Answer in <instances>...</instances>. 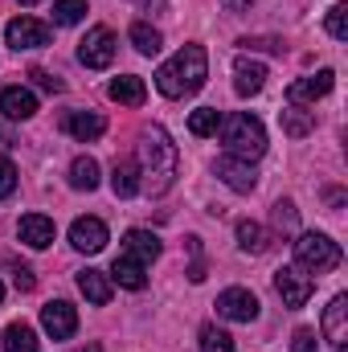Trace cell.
I'll return each instance as SVG.
<instances>
[{"mask_svg": "<svg viewBox=\"0 0 348 352\" xmlns=\"http://www.w3.org/2000/svg\"><path fill=\"white\" fill-rule=\"evenodd\" d=\"M78 352H98V349H78Z\"/></svg>", "mask_w": 348, "mask_h": 352, "instance_id": "60d3db41", "label": "cell"}, {"mask_svg": "<svg viewBox=\"0 0 348 352\" xmlns=\"http://www.w3.org/2000/svg\"><path fill=\"white\" fill-rule=\"evenodd\" d=\"M295 266L303 274H328L340 266V246L328 234H299L295 238Z\"/></svg>", "mask_w": 348, "mask_h": 352, "instance_id": "277c9868", "label": "cell"}, {"mask_svg": "<svg viewBox=\"0 0 348 352\" xmlns=\"http://www.w3.org/2000/svg\"><path fill=\"white\" fill-rule=\"evenodd\" d=\"M238 242H242V250H250V254H266V250H270V234L262 230L259 221H238Z\"/></svg>", "mask_w": 348, "mask_h": 352, "instance_id": "cb8c5ba5", "label": "cell"}, {"mask_svg": "<svg viewBox=\"0 0 348 352\" xmlns=\"http://www.w3.org/2000/svg\"><path fill=\"white\" fill-rule=\"evenodd\" d=\"M0 303H4V287H0Z\"/></svg>", "mask_w": 348, "mask_h": 352, "instance_id": "7bdbcfd3", "label": "cell"}, {"mask_svg": "<svg viewBox=\"0 0 348 352\" xmlns=\"http://www.w3.org/2000/svg\"><path fill=\"white\" fill-rule=\"evenodd\" d=\"M70 246L83 250V254H98V250L107 246V226H102L98 217H78V221L70 226Z\"/></svg>", "mask_w": 348, "mask_h": 352, "instance_id": "8fae6325", "label": "cell"}, {"mask_svg": "<svg viewBox=\"0 0 348 352\" xmlns=\"http://www.w3.org/2000/svg\"><path fill=\"white\" fill-rule=\"evenodd\" d=\"M279 123H283V131L291 135V140H303L312 127H316V115L312 111H303V107H287V111H279Z\"/></svg>", "mask_w": 348, "mask_h": 352, "instance_id": "7402d4cb", "label": "cell"}, {"mask_svg": "<svg viewBox=\"0 0 348 352\" xmlns=\"http://www.w3.org/2000/svg\"><path fill=\"white\" fill-rule=\"evenodd\" d=\"M209 78V58L201 45H184L176 50L173 58L156 70V90L164 98H184V94H197Z\"/></svg>", "mask_w": 348, "mask_h": 352, "instance_id": "6da1fadb", "label": "cell"}, {"mask_svg": "<svg viewBox=\"0 0 348 352\" xmlns=\"http://www.w3.org/2000/svg\"><path fill=\"white\" fill-rule=\"evenodd\" d=\"M217 123H221V111H217V107H201V111H193V115H188V131H193V135H201V140H205V135H213V131H217Z\"/></svg>", "mask_w": 348, "mask_h": 352, "instance_id": "4316f807", "label": "cell"}, {"mask_svg": "<svg viewBox=\"0 0 348 352\" xmlns=\"http://www.w3.org/2000/svg\"><path fill=\"white\" fill-rule=\"evenodd\" d=\"M242 45H246V50H266V54H279V50H283L279 37H242Z\"/></svg>", "mask_w": 348, "mask_h": 352, "instance_id": "836d02e7", "label": "cell"}, {"mask_svg": "<svg viewBox=\"0 0 348 352\" xmlns=\"http://www.w3.org/2000/svg\"><path fill=\"white\" fill-rule=\"evenodd\" d=\"M140 4H144V8H152V4H156V8H164V0H140Z\"/></svg>", "mask_w": 348, "mask_h": 352, "instance_id": "ab89813d", "label": "cell"}, {"mask_svg": "<svg viewBox=\"0 0 348 352\" xmlns=\"http://www.w3.org/2000/svg\"><path fill=\"white\" fill-rule=\"evenodd\" d=\"M324 340L332 344L336 352L348 349V295H336L328 307H324Z\"/></svg>", "mask_w": 348, "mask_h": 352, "instance_id": "30bf717a", "label": "cell"}, {"mask_svg": "<svg viewBox=\"0 0 348 352\" xmlns=\"http://www.w3.org/2000/svg\"><path fill=\"white\" fill-rule=\"evenodd\" d=\"M107 94L115 98V102H123V107H140L144 98H148V90H144V78H135V74H123V78H115Z\"/></svg>", "mask_w": 348, "mask_h": 352, "instance_id": "44dd1931", "label": "cell"}, {"mask_svg": "<svg viewBox=\"0 0 348 352\" xmlns=\"http://www.w3.org/2000/svg\"><path fill=\"white\" fill-rule=\"evenodd\" d=\"M188 278H193V283H201V278H205V263H193V266H188Z\"/></svg>", "mask_w": 348, "mask_h": 352, "instance_id": "74e56055", "label": "cell"}, {"mask_svg": "<svg viewBox=\"0 0 348 352\" xmlns=\"http://www.w3.org/2000/svg\"><path fill=\"white\" fill-rule=\"evenodd\" d=\"M21 4H37V0H21Z\"/></svg>", "mask_w": 348, "mask_h": 352, "instance_id": "b9f144b4", "label": "cell"}, {"mask_svg": "<svg viewBox=\"0 0 348 352\" xmlns=\"http://www.w3.org/2000/svg\"><path fill=\"white\" fill-rule=\"evenodd\" d=\"M115 50H119L115 33H111L107 25H94L87 37L78 41V62L90 66V70H107V66L115 62Z\"/></svg>", "mask_w": 348, "mask_h": 352, "instance_id": "5b68a950", "label": "cell"}, {"mask_svg": "<svg viewBox=\"0 0 348 352\" xmlns=\"http://www.w3.org/2000/svg\"><path fill=\"white\" fill-rule=\"evenodd\" d=\"M17 230H21V242L33 246V250H45V246L58 238V226H54V217H45V213H25Z\"/></svg>", "mask_w": 348, "mask_h": 352, "instance_id": "7c38bea8", "label": "cell"}, {"mask_svg": "<svg viewBox=\"0 0 348 352\" xmlns=\"http://www.w3.org/2000/svg\"><path fill=\"white\" fill-rule=\"evenodd\" d=\"M62 127H66L74 140H83V144H87V140H98V135L107 131V119H102L98 111H70V115L62 119Z\"/></svg>", "mask_w": 348, "mask_h": 352, "instance_id": "9a60e30c", "label": "cell"}, {"mask_svg": "<svg viewBox=\"0 0 348 352\" xmlns=\"http://www.w3.org/2000/svg\"><path fill=\"white\" fill-rule=\"evenodd\" d=\"M274 291L283 295V303H287L291 311H299V307H307V299H312V291H316V278L303 274L299 266H279V270H274Z\"/></svg>", "mask_w": 348, "mask_h": 352, "instance_id": "8992f818", "label": "cell"}, {"mask_svg": "<svg viewBox=\"0 0 348 352\" xmlns=\"http://www.w3.org/2000/svg\"><path fill=\"white\" fill-rule=\"evenodd\" d=\"M111 278H115L119 287H127V291H144V283H148L144 263H140V258H131V254H119V258H115V266H111Z\"/></svg>", "mask_w": 348, "mask_h": 352, "instance_id": "ac0fdd59", "label": "cell"}, {"mask_svg": "<svg viewBox=\"0 0 348 352\" xmlns=\"http://www.w3.org/2000/svg\"><path fill=\"white\" fill-rule=\"evenodd\" d=\"M78 291L87 295L94 307H107V303H111V278H107L102 270H90V266L78 270Z\"/></svg>", "mask_w": 348, "mask_h": 352, "instance_id": "d6986e66", "label": "cell"}, {"mask_svg": "<svg viewBox=\"0 0 348 352\" xmlns=\"http://www.w3.org/2000/svg\"><path fill=\"white\" fill-rule=\"evenodd\" d=\"M274 230L279 234H295V205L291 201H279L274 205Z\"/></svg>", "mask_w": 348, "mask_h": 352, "instance_id": "1f68e13d", "label": "cell"}, {"mask_svg": "<svg viewBox=\"0 0 348 352\" xmlns=\"http://www.w3.org/2000/svg\"><path fill=\"white\" fill-rule=\"evenodd\" d=\"M12 283H17V291H33L37 287V278H33L29 266H12Z\"/></svg>", "mask_w": 348, "mask_h": 352, "instance_id": "8d00e7d4", "label": "cell"}, {"mask_svg": "<svg viewBox=\"0 0 348 352\" xmlns=\"http://www.w3.org/2000/svg\"><path fill=\"white\" fill-rule=\"evenodd\" d=\"M29 78H33L41 90H50V94H58V90H62V78H54V74H45V70H29Z\"/></svg>", "mask_w": 348, "mask_h": 352, "instance_id": "d590c367", "label": "cell"}, {"mask_svg": "<svg viewBox=\"0 0 348 352\" xmlns=\"http://www.w3.org/2000/svg\"><path fill=\"white\" fill-rule=\"evenodd\" d=\"M262 87H266V66L250 62V58H238L234 62V90L238 94H259Z\"/></svg>", "mask_w": 348, "mask_h": 352, "instance_id": "e0dca14e", "label": "cell"}, {"mask_svg": "<svg viewBox=\"0 0 348 352\" xmlns=\"http://www.w3.org/2000/svg\"><path fill=\"white\" fill-rule=\"evenodd\" d=\"M291 352H316V332L312 328H299L295 340H291Z\"/></svg>", "mask_w": 348, "mask_h": 352, "instance_id": "e575fe53", "label": "cell"}, {"mask_svg": "<svg viewBox=\"0 0 348 352\" xmlns=\"http://www.w3.org/2000/svg\"><path fill=\"white\" fill-rule=\"evenodd\" d=\"M12 192H17V168H12V160L0 156V197H12Z\"/></svg>", "mask_w": 348, "mask_h": 352, "instance_id": "d6a6232c", "label": "cell"}, {"mask_svg": "<svg viewBox=\"0 0 348 352\" xmlns=\"http://www.w3.org/2000/svg\"><path fill=\"white\" fill-rule=\"evenodd\" d=\"M4 352H37V332L29 324H8L4 328Z\"/></svg>", "mask_w": 348, "mask_h": 352, "instance_id": "d4e9b609", "label": "cell"}, {"mask_svg": "<svg viewBox=\"0 0 348 352\" xmlns=\"http://www.w3.org/2000/svg\"><path fill=\"white\" fill-rule=\"evenodd\" d=\"M201 352H234V336L213 328V324H205L201 328Z\"/></svg>", "mask_w": 348, "mask_h": 352, "instance_id": "f1b7e54d", "label": "cell"}, {"mask_svg": "<svg viewBox=\"0 0 348 352\" xmlns=\"http://www.w3.org/2000/svg\"><path fill=\"white\" fill-rule=\"evenodd\" d=\"M87 16V0H54V21L58 25H78Z\"/></svg>", "mask_w": 348, "mask_h": 352, "instance_id": "f546056e", "label": "cell"}, {"mask_svg": "<svg viewBox=\"0 0 348 352\" xmlns=\"http://www.w3.org/2000/svg\"><path fill=\"white\" fill-rule=\"evenodd\" d=\"M217 127H221L226 156H234V160H259L262 152H266V131H262V123L254 119V115L238 111V115L221 119Z\"/></svg>", "mask_w": 348, "mask_h": 352, "instance_id": "3957f363", "label": "cell"}, {"mask_svg": "<svg viewBox=\"0 0 348 352\" xmlns=\"http://www.w3.org/2000/svg\"><path fill=\"white\" fill-rule=\"evenodd\" d=\"M111 188H115V197H135L140 192V164H131V160H119L115 164V173H111Z\"/></svg>", "mask_w": 348, "mask_h": 352, "instance_id": "603a6c76", "label": "cell"}, {"mask_svg": "<svg viewBox=\"0 0 348 352\" xmlns=\"http://www.w3.org/2000/svg\"><path fill=\"white\" fill-rule=\"evenodd\" d=\"M41 328L54 336V340H70L78 332V311L66 303V299H54L41 307Z\"/></svg>", "mask_w": 348, "mask_h": 352, "instance_id": "9c48e42d", "label": "cell"}, {"mask_svg": "<svg viewBox=\"0 0 348 352\" xmlns=\"http://www.w3.org/2000/svg\"><path fill=\"white\" fill-rule=\"evenodd\" d=\"M70 184H74V188H94V184H98V164H94V160H90V156H78V160H74V164H70Z\"/></svg>", "mask_w": 348, "mask_h": 352, "instance_id": "83f0119b", "label": "cell"}, {"mask_svg": "<svg viewBox=\"0 0 348 352\" xmlns=\"http://www.w3.org/2000/svg\"><path fill=\"white\" fill-rule=\"evenodd\" d=\"M336 82V74L332 70H320V74H312V78H295L291 87H287V98L299 107V102H316V98H324L328 90Z\"/></svg>", "mask_w": 348, "mask_h": 352, "instance_id": "5bb4252c", "label": "cell"}, {"mask_svg": "<svg viewBox=\"0 0 348 352\" xmlns=\"http://www.w3.org/2000/svg\"><path fill=\"white\" fill-rule=\"evenodd\" d=\"M140 188L148 184L156 197L168 192L176 180V144L168 140L164 127H148L144 131V144H140Z\"/></svg>", "mask_w": 348, "mask_h": 352, "instance_id": "7a4b0ae2", "label": "cell"}, {"mask_svg": "<svg viewBox=\"0 0 348 352\" xmlns=\"http://www.w3.org/2000/svg\"><path fill=\"white\" fill-rule=\"evenodd\" d=\"M230 8H250V0H226Z\"/></svg>", "mask_w": 348, "mask_h": 352, "instance_id": "f35d334b", "label": "cell"}, {"mask_svg": "<svg viewBox=\"0 0 348 352\" xmlns=\"http://www.w3.org/2000/svg\"><path fill=\"white\" fill-rule=\"evenodd\" d=\"M324 25H328V33H332L336 41H348V4H332Z\"/></svg>", "mask_w": 348, "mask_h": 352, "instance_id": "4dcf8cb0", "label": "cell"}, {"mask_svg": "<svg viewBox=\"0 0 348 352\" xmlns=\"http://www.w3.org/2000/svg\"><path fill=\"white\" fill-rule=\"evenodd\" d=\"M0 115L4 119H33L37 115V94L33 90H25V87H4L0 90Z\"/></svg>", "mask_w": 348, "mask_h": 352, "instance_id": "4fadbf2b", "label": "cell"}, {"mask_svg": "<svg viewBox=\"0 0 348 352\" xmlns=\"http://www.w3.org/2000/svg\"><path fill=\"white\" fill-rule=\"evenodd\" d=\"M131 45L140 50V54H160L164 50V37H160V29H152V25H144V21H135L131 25Z\"/></svg>", "mask_w": 348, "mask_h": 352, "instance_id": "484cf974", "label": "cell"}, {"mask_svg": "<svg viewBox=\"0 0 348 352\" xmlns=\"http://www.w3.org/2000/svg\"><path fill=\"white\" fill-rule=\"evenodd\" d=\"M217 316H226L234 324H250L259 316V295L246 291V287H230V291L217 295Z\"/></svg>", "mask_w": 348, "mask_h": 352, "instance_id": "ba28073f", "label": "cell"}, {"mask_svg": "<svg viewBox=\"0 0 348 352\" xmlns=\"http://www.w3.org/2000/svg\"><path fill=\"white\" fill-rule=\"evenodd\" d=\"M217 176L234 188V192H250L254 188V168H250V160H234V156H221L217 160Z\"/></svg>", "mask_w": 348, "mask_h": 352, "instance_id": "2e32d148", "label": "cell"}, {"mask_svg": "<svg viewBox=\"0 0 348 352\" xmlns=\"http://www.w3.org/2000/svg\"><path fill=\"white\" fill-rule=\"evenodd\" d=\"M4 37H8L12 50H41V45L54 41V29L41 25V21H33V16H12L4 25Z\"/></svg>", "mask_w": 348, "mask_h": 352, "instance_id": "52a82bcc", "label": "cell"}, {"mask_svg": "<svg viewBox=\"0 0 348 352\" xmlns=\"http://www.w3.org/2000/svg\"><path fill=\"white\" fill-rule=\"evenodd\" d=\"M127 250L123 254H131V258H140V263H152V258H160V238L156 234H148V230H127Z\"/></svg>", "mask_w": 348, "mask_h": 352, "instance_id": "ffe728a7", "label": "cell"}]
</instances>
